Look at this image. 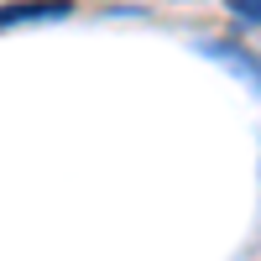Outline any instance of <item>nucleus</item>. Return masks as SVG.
I'll list each match as a JSON object with an SVG mask.
<instances>
[{
  "instance_id": "3",
  "label": "nucleus",
  "mask_w": 261,
  "mask_h": 261,
  "mask_svg": "<svg viewBox=\"0 0 261 261\" xmlns=\"http://www.w3.org/2000/svg\"><path fill=\"white\" fill-rule=\"evenodd\" d=\"M230 16L246 27H261V0H230Z\"/></svg>"
},
{
  "instance_id": "1",
  "label": "nucleus",
  "mask_w": 261,
  "mask_h": 261,
  "mask_svg": "<svg viewBox=\"0 0 261 261\" xmlns=\"http://www.w3.org/2000/svg\"><path fill=\"white\" fill-rule=\"evenodd\" d=\"M199 53L214 58V63H225L235 79H246L251 89L261 94V58H256L251 47H241V42H220V37H204V42H199Z\"/></svg>"
},
{
  "instance_id": "2",
  "label": "nucleus",
  "mask_w": 261,
  "mask_h": 261,
  "mask_svg": "<svg viewBox=\"0 0 261 261\" xmlns=\"http://www.w3.org/2000/svg\"><path fill=\"white\" fill-rule=\"evenodd\" d=\"M73 6H63V0H11V6H0V32L11 27H27V21H63Z\"/></svg>"
}]
</instances>
